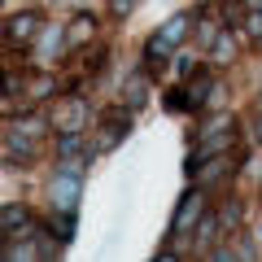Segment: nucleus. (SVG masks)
I'll return each instance as SVG.
<instances>
[{"label": "nucleus", "mask_w": 262, "mask_h": 262, "mask_svg": "<svg viewBox=\"0 0 262 262\" xmlns=\"http://www.w3.org/2000/svg\"><path fill=\"white\" fill-rule=\"evenodd\" d=\"M201 210H206V201H201L196 192H188V196H184V206H179V214H175V236H184L188 227L196 223V214H201Z\"/></svg>", "instance_id": "1"}, {"label": "nucleus", "mask_w": 262, "mask_h": 262, "mask_svg": "<svg viewBox=\"0 0 262 262\" xmlns=\"http://www.w3.org/2000/svg\"><path fill=\"white\" fill-rule=\"evenodd\" d=\"M35 31H39V13H35V9H31V13H18V18L9 22V39H13V44L35 39Z\"/></svg>", "instance_id": "2"}, {"label": "nucleus", "mask_w": 262, "mask_h": 262, "mask_svg": "<svg viewBox=\"0 0 262 262\" xmlns=\"http://www.w3.org/2000/svg\"><path fill=\"white\" fill-rule=\"evenodd\" d=\"M22 223H31L27 206H5V210H0V232H5V236H9L13 227H22Z\"/></svg>", "instance_id": "3"}, {"label": "nucleus", "mask_w": 262, "mask_h": 262, "mask_svg": "<svg viewBox=\"0 0 262 262\" xmlns=\"http://www.w3.org/2000/svg\"><path fill=\"white\" fill-rule=\"evenodd\" d=\"M184 27H188V18H175V22H166V27L158 31V39H162L166 48H175L179 39H184Z\"/></svg>", "instance_id": "4"}, {"label": "nucleus", "mask_w": 262, "mask_h": 262, "mask_svg": "<svg viewBox=\"0 0 262 262\" xmlns=\"http://www.w3.org/2000/svg\"><path fill=\"white\" fill-rule=\"evenodd\" d=\"M144 92H149V79H144V75L127 79V105H131V110H136V105H144Z\"/></svg>", "instance_id": "5"}, {"label": "nucleus", "mask_w": 262, "mask_h": 262, "mask_svg": "<svg viewBox=\"0 0 262 262\" xmlns=\"http://www.w3.org/2000/svg\"><path fill=\"white\" fill-rule=\"evenodd\" d=\"M227 166H232V162H227V158L210 162V170H206V175H201V184H214V179H223V175H227Z\"/></svg>", "instance_id": "6"}, {"label": "nucleus", "mask_w": 262, "mask_h": 262, "mask_svg": "<svg viewBox=\"0 0 262 262\" xmlns=\"http://www.w3.org/2000/svg\"><path fill=\"white\" fill-rule=\"evenodd\" d=\"M166 105H170V110H188V101H184V92H166Z\"/></svg>", "instance_id": "7"}, {"label": "nucleus", "mask_w": 262, "mask_h": 262, "mask_svg": "<svg viewBox=\"0 0 262 262\" xmlns=\"http://www.w3.org/2000/svg\"><path fill=\"white\" fill-rule=\"evenodd\" d=\"M249 35L262 39V13H249Z\"/></svg>", "instance_id": "8"}, {"label": "nucleus", "mask_w": 262, "mask_h": 262, "mask_svg": "<svg viewBox=\"0 0 262 262\" xmlns=\"http://www.w3.org/2000/svg\"><path fill=\"white\" fill-rule=\"evenodd\" d=\"M131 9H136V0H114V13H118V18H122V13H131Z\"/></svg>", "instance_id": "9"}, {"label": "nucleus", "mask_w": 262, "mask_h": 262, "mask_svg": "<svg viewBox=\"0 0 262 262\" xmlns=\"http://www.w3.org/2000/svg\"><path fill=\"white\" fill-rule=\"evenodd\" d=\"M253 136H258V140H262V118H258V131H253Z\"/></svg>", "instance_id": "10"}, {"label": "nucleus", "mask_w": 262, "mask_h": 262, "mask_svg": "<svg viewBox=\"0 0 262 262\" xmlns=\"http://www.w3.org/2000/svg\"><path fill=\"white\" fill-rule=\"evenodd\" d=\"M0 92H5V79H0Z\"/></svg>", "instance_id": "11"}]
</instances>
